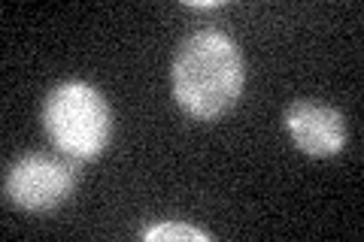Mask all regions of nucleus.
Instances as JSON below:
<instances>
[{
  "label": "nucleus",
  "instance_id": "obj_1",
  "mask_svg": "<svg viewBox=\"0 0 364 242\" xmlns=\"http://www.w3.org/2000/svg\"><path fill=\"white\" fill-rule=\"evenodd\" d=\"M243 91V57L222 31H198L179 43L173 57V97L191 119L213 121Z\"/></svg>",
  "mask_w": 364,
  "mask_h": 242
},
{
  "label": "nucleus",
  "instance_id": "obj_2",
  "mask_svg": "<svg viewBox=\"0 0 364 242\" xmlns=\"http://www.w3.org/2000/svg\"><path fill=\"white\" fill-rule=\"evenodd\" d=\"M43 128L67 158L95 160L109 145L112 112L97 88L70 79L49 91L43 103Z\"/></svg>",
  "mask_w": 364,
  "mask_h": 242
},
{
  "label": "nucleus",
  "instance_id": "obj_3",
  "mask_svg": "<svg viewBox=\"0 0 364 242\" xmlns=\"http://www.w3.org/2000/svg\"><path fill=\"white\" fill-rule=\"evenodd\" d=\"M76 188V167L61 158L33 152L9 164L4 176L6 203L25 212H52L70 200Z\"/></svg>",
  "mask_w": 364,
  "mask_h": 242
},
{
  "label": "nucleus",
  "instance_id": "obj_4",
  "mask_svg": "<svg viewBox=\"0 0 364 242\" xmlns=\"http://www.w3.org/2000/svg\"><path fill=\"white\" fill-rule=\"evenodd\" d=\"M286 131L304 155L334 158L346 145V121L334 106L313 100H294L282 115Z\"/></svg>",
  "mask_w": 364,
  "mask_h": 242
},
{
  "label": "nucleus",
  "instance_id": "obj_5",
  "mask_svg": "<svg viewBox=\"0 0 364 242\" xmlns=\"http://www.w3.org/2000/svg\"><path fill=\"white\" fill-rule=\"evenodd\" d=\"M146 242H210L213 236L207 230H198L191 224H182V221H164V224H155L143 233Z\"/></svg>",
  "mask_w": 364,
  "mask_h": 242
},
{
  "label": "nucleus",
  "instance_id": "obj_6",
  "mask_svg": "<svg viewBox=\"0 0 364 242\" xmlns=\"http://www.w3.org/2000/svg\"><path fill=\"white\" fill-rule=\"evenodd\" d=\"M188 6H195V9H215L222 4H219V0H207V4H203V0H188Z\"/></svg>",
  "mask_w": 364,
  "mask_h": 242
}]
</instances>
